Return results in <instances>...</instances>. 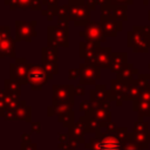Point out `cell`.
<instances>
[{"mask_svg":"<svg viewBox=\"0 0 150 150\" xmlns=\"http://www.w3.org/2000/svg\"><path fill=\"white\" fill-rule=\"evenodd\" d=\"M123 142L115 135V129L98 134L95 138L87 144V149L90 150H123Z\"/></svg>","mask_w":150,"mask_h":150,"instance_id":"cell-1","label":"cell"},{"mask_svg":"<svg viewBox=\"0 0 150 150\" xmlns=\"http://www.w3.org/2000/svg\"><path fill=\"white\" fill-rule=\"evenodd\" d=\"M70 8V20L74 22V26L86 27L90 22V9L87 6L84 0H69Z\"/></svg>","mask_w":150,"mask_h":150,"instance_id":"cell-2","label":"cell"},{"mask_svg":"<svg viewBox=\"0 0 150 150\" xmlns=\"http://www.w3.org/2000/svg\"><path fill=\"white\" fill-rule=\"evenodd\" d=\"M53 77L47 74L42 63H28V73H27V83L33 90H41L42 87L47 83V81Z\"/></svg>","mask_w":150,"mask_h":150,"instance_id":"cell-3","label":"cell"},{"mask_svg":"<svg viewBox=\"0 0 150 150\" xmlns=\"http://www.w3.org/2000/svg\"><path fill=\"white\" fill-rule=\"evenodd\" d=\"M128 46L132 49L134 53H148L150 49L146 35L142 26H135L131 30L128 32Z\"/></svg>","mask_w":150,"mask_h":150,"instance_id":"cell-4","label":"cell"},{"mask_svg":"<svg viewBox=\"0 0 150 150\" xmlns=\"http://www.w3.org/2000/svg\"><path fill=\"white\" fill-rule=\"evenodd\" d=\"M28 63L26 57H15V61L9 63V79L16 81L21 86L27 83Z\"/></svg>","mask_w":150,"mask_h":150,"instance_id":"cell-5","label":"cell"},{"mask_svg":"<svg viewBox=\"0 0 150 150\" xmlns=\"http://www.w3.org/2000/svg\"><path fill=\"white\" fill-rule=\"evenodd\" d=\"M36 21H15V41H28L30 42L34 36H36Z\"/></svg>","mask_w":150,"mask_h":150,"instance_id":"cell-6","label":"cell"},{"mask_svg":"<svg viewBox=\"0 0 150 150\" xmlns=\"http://www.w3.org/2000/svg\"><path fill=\"white\" fill-rule=\"evenodd\" d=\"M79 35L84 38V41H88V42L102 43V42H105L107 40V36L103 33L100 22H96V21H90L84 27V29L79 33Z\"/></svg>","mask_w":150,"mask_h":150,"instance_id":"cell-7","label":"cell"},{"mask_svg":"<svg viewBox=\"0 0 150 150\" xmlns=\"http://www.w3.org/2000/svg\"><path fill=\"white\" fill-rule=\"evenodd\" d=\"M69 27L49 26L47 27V41H54L59 46L68 48L69 47Z\"/></svg>","mask_w":150,"mask_h":150,"instance_id":"cell-8","label":"cell"},{"mask_svg":"<svg viewBox=\"0 0 150 150\" xmlns=\"http://www.w3.org/2000/svg\"><path fill=\"white\" fill-rule=\"evenodd\" d=\"M80 84H95L101 77V68L94 64L81 63L80 67Z\"/></svg>","mask_w":150,"mask_h":150,"instance_id":"cell-9","label":"cell"},{"mask_svg":"<svg viewBox=\"0 0 150 150\" xmlns=\"http://www.w3.org/2000/svg\"><path fill=\"white\" fill-rule=\"evenodd\" d=\"M100 49H101V43L88 42V41H81L79 43L80 57L84 59V63H87V64L94 63V59Z\"/></svg>","mask_w":150,"mask_h":150,"instance_id":"cell-10","label":"cell"},{"mask_svg":"<svg viewBox=\"0 0 150 150\" xmlns=\"http://www.w3.org/2000/svg\"><path fill=\"white\" fill-rule=\"evenodd\" d=\"M74 86L71 84H54L53 86V102L74 101Z\"/></svg>","mask_w":150,"mask_h":150,"instance_id":"cell-11","label":"cell"},{"mask_svg":"<svg viewBox=\"0 0 150 150\" xmlns=\"http://www.w3.org/2000/svg\"><path fill=\"white\" fill-rule=\"evenodd\" d=\"M100 25H101L102 30L105 34V36H116L117 33L123 29V22L118 21L116 19H112V18L101 16Z\"/></svg>","mask_w":150,"mask_h":150,"instance_id":"cell-12","label":"cell"},{"mask_svg":"<svg viewBox=\"0 0 150 150\" xmlns=\"http://www.w3.org/2000/svg\"><path fill=\"white\" fill-rule=\"evenodd\" d=\"M111 54L112 50L110 47H104L98 50L94 59V66H97L98 68H110V61H111Z\"/></svg>","mask_w":150,"mask_h":150,"instance_id":"cell-13","label":"cell"},{"mask_svg":"<svg viewBox=\"0 0 150 150\" xmlns=\"http://www.w3.org/2000/svg\"><path fill=\"white\" fill-rule=\"evenodd\" d=\"M128 63V53L124 52H116L111 54V61H110V70L115 74H118L120 70L124 67V64Z\"/></svg>","mask_w":150,"mask_h":150,"instance_id":"cell-14","label":"cell"},{"mask_svg":"<svg viewBox=\"0 0 150 150\" xmlns=\"http://www.w3.org/2000/svg\"><path fill=\"white\" fill-rule=\"evenodd\" d=\"M137 73H138V69L135 68L134 64L127 63V64H124V67L120 70V73L117 74V77H116V79L128 84V83H130V82H132V81L136 80Z\"/></svg>","mask_w":150,"mask_h":150,"instance_id":"cell-15","label":"cell"},{"mask_svg":"<svg viewBox=\"0 0 150 150\" xmlns=\"http://www.w3.org/2000/svg\"><path fill=\"white\" fill-rule=\"evenodd\" d=\"M15 57V39L11 35L0 41V59Z\"/></svg>","mask_w":150,"mask_h":150,"instance_id":"cell-16","label":"cell"},{"mask_svg":"<svg viewBox=\"0 0 150 150\" xmlns=\"http://www.w3.org/2000/svg\"><path fill=\"white\" fill-rule=\"evenodd\" d=\"M74 101H66V102H53L52 105L48 107V116H53L55 114L61 115L68 111H71Z\"/></svg>","mask_w":150,"mask_h":150,"instance_id":"cell-17","label":"cell"},{"mask_svg":"<svg viewBox=\"0 0 150 150\" xmlns=\"http://www.w3.org/2000/svg\"><path fill=\"white\" fill-rule=\"evenodd\" d=\"M109 4H110V14H109V18L116 19V20L122 21V22L128 20V15H127L128 6H124V5H112L110 1H109Z\"/></svg>","mask_w":150,"mask_h":150,"instance_id":"cell-18","label":"cell"},{"mask_svg":"<svg viewBox=\"0 0 150 150\" xmlns=\"http://www.w3.org/2000/svg\"><path fill=\"white\" fill-rule=\"evenodd\" d=\"M139 95H141V88L137 86L136 83V80L128 83L127 86V90L124 93V95L122 96V100L123 101H135V100H138L139 98Z\"/></svg>","mask_w":150,"mask_h":150,"instance_id":"cell-19","label":"cell"},{"mask_svg":"<svg viewBox=\"0 0 150 150\" xmlns=\"http://www.w3.org/2000/svg\"><path fill=\"white\" fill-rule=\"evenodd\" d=\"M132 109L138 114V118H143L146 116H150V102L142 101V100H135L132 102Z\"/></svg>","mask_w":150,"mask_h":150,"instance_id":"cell-20","label":"cell"},{"mask_svg":"<svg viewBox=\"0 0 150 150\" xmlns=\"http://www.w3.org/2000/svg\"><path fill=\"white\" fill-rule=\"evenodd\" d=\"M90 114L100 123H105V122L111 121L110 120L111 114H110L109 109H105L103 107H93V110L90 111Z\"/></svg>","mask_w":150,"mask_h":150,"instance_id":"cell-21","label":"cell"},{"mask_svg":"<svg viewBox=\"0 0 150 150\" xmlns=\"http://www.w3.org/2000/svg\"><path fill=\"white\" fill-rule=\"evenodd\" d=\"M107 87L104 84H96L94 89L90 90V101L101 102L107 101Z\"/></svg>","mask_w":150,"mask_h":150,"instance_id":"cell-22","label":"cell"},{"mask_svg":"<svg viewBox=\"0 0 150 150\" xmlns=\"http://www.w3.org/2000/svg\"><path fill=\"white\" fill-rule=\"evenodd\" d=\"M30 111H32L30 105H28L26 101H21L20 105L15 110L16 120H22V121H26V122H30V117H32Z\"/></svg>","mask_w":150,"mask_h":150,"instance_id":"cell-23","label":"cell"},{"mask_svg":"<svg viewBox=\"0 0 150 150\" xmlns=\"http://www.w3.org/2000/svg\"><path fill=\"white\" fill-rule=\"evenodd\" d=\"M86 132V125L84 123L80 120L77 123L73 124L70 128H69V135H70V138L71 139H76V141H83V135Z\"/></svg>","mask_w":150,"mask_h":150,"instance_id":"cell-24","label":"cell"},{"mask_svg":"<svg viewBox=\"0 0 150 150\" xmlns=\"http://www.w3.org/2000/svg\"><path fill=\"white\" fill-rule=\"evenodd\" d=\"M59 50L49 48V47H43L41 50V63H47V62H54L57 63L59 56H57Z\"/></svg>","mask_w":150,"mask_h":150,"instance_id":"cell-25","label":"cell"},{"mask_svg":"<svg viewBox=\"0 0 150 150\" xmlns=\"http://www.w3.org/2000/svg\"><path fill=\"white\" fill-rule=\"evenodd\" d=\"M4 90L7 94L20 97V95H21V84L18 83L16 81L11 80V79H6L4 81Z\"/></svg>","mask_w":150,"mask_h":150,"instance_id":"cell-26","label":"cell"},{"mask_svg":"<svg viewBox=\"0 0 150 150\" xmlns=\"http://www.w3.org/2000/svg\"><path fill=\"white\" fill-rule=\"evenodd\" d=\"M33 0H5V5L9 6L11 11L15 9H30Z\"/></svg>","mask_w":150,"mask_h":150,"instance_id":"cell-27","label":"cell"},{"mask_svg":"<svg viewBox=\"0 0 150 150\" xmlns=\"http://www.w3.org/2000/svg\"><path fill=\"white\" fill-rule=\"evenodd\" d=\"M56 16H57V20H61V21H64V22H69L70 21V8H69V5L66 4V5L59 6L57 9H56Z\"/></svg>","mask_w":150,"mask_h":150,"instance_id":"cell-28","label":"cell"},{"mask_svg":"<svg viewBox=\"0 0 150 150\" xmlns=\"http://www.w3.org/2000/svg\"><path fill=\"white\" fill-rule=\"evenodd\" d=\"M132 139L137 142L143 149H148L150 145V132L146 134H132Z\"/></svg>","mask_w":150,"mask_h":150,"instance_id":"cell-29","label":"cell"},{"mask_svg":"<svg viewBox=\"0 0 150 150\" xmlns=\"http://www.w3.org/2000/svg\"><path fill=\"white\" fill-rule=\"evenodd\" d=\"M149 132V123L145 122L143 118H138L137 122L134 124L132 134H146Z\"/></svg>","mask_w":150,"mask_h":150,"instance_id":"cell-30","label":"cell"},{"mask_svg":"<svg viewBox=\"0 0 150 150\" xmlns=\"http://www.w3.org/2000/svg\"><path fill=\"white\" fill-rule=\"evenodd\" d=\"M57 120L59 122H62V124L64 127H71L74 123V115H73V111H68L66 114H61V115H57Z\"/></svg>","mask_w":150,"mask_h":150,"instance_id":"cell-31","label":"cell"},{"mask_svg":"<svg viewBox=\"0 0 150 150\" xmlns=\"http://www.w3.org/2000/svg\"><path fill=\"white\" fill-rule=\"evenodd\" d=\"M136 83L137 86L141 88V90L148 88L150 86V75H145V74H138L136 77Z\"/></svg>","mask_w":150,"mask_h":150,"instance_id":"cell-32","label":"cell"},{"mask_svg":"<svg viewBox=\"0 0 150 150\" xmlns=\"http://www.w3.org/2000/svg\"><path fill=\"white\" fill-rule=\"evenodd\" d=\"M42 66H43L45 70L47 71V74H48L49 76H52V77L59 73V66H57V63L47 62V63H42Z\"/></svg>","mask_w":150,"mask_h":150,"instance_id":"cell-33","label":"cell"},{"mask_svg":"<svg viewBox=\"0 0 150 150\" xmlns=\"http://www.w3.org/2000/svg\"><path fill=\"white\" fill-rule=\"evenodd\" d=\"M123 150H144L137 142H135L134 139H132V137L130 138V139H128V141H125L124 142V144H123Z\"/></svg>","mask_w":150,"mask_h":150,"instance_id":"cell-34","label":"cell"},{"mask_svg":"<svg viewBox=\"0 0 150 150\" xmlns=\"http://www.w3.org/2000/svg\"><path fill=\"white\" fill-rule=\"evenodd\" d=\"M56 9H57V8L47 7V9H42L41 13H42V15L47 16V20H48V21H52V20L54 19V16L56 15Z\"/></svg>","mask_w":150,"mask_h":150,"instance_id":"cell-35","label":"cell"},{"mask_svg":"<svg viewBox=\"0 0 150 150\" xmlns=\"http://www.w3.org/2000/svg\"><path fill=\"white\" fill-rule=\"evenodd\" d=\"M80 110L81 111H84L86 114H88V112H90L91 110H93V103H91V101L89 100H84V101H82L81 103H80Z\"/></svg>","mask_w":150,"mask_h":150,"instance_id":"cell-36","label":"cell"},{"mask_svg":"<svg viewBox=\"0 0 150 150\" xmlns=\"http://www.w3.org/2000/svg\"><path fill=\"white\" fill-rule=\"evenodd\" d=\"M0 115H1L5 120H16L15 110H12V109H8V108H6L2 112H0Z\"/></svg>","mask_w":150,"mask_h":150,"instance_id":"cell-37","label":"cell"},{"mask_svg":"<svg viewBox=\"0 0 150 150\" xmlns=\"http://www.w3.org/2000/svg\"><path fill=\"white\" fill-rule=\"evenodd\" d=\"M11 35V28L8 26H0V41Z\"/></svg>","mask_w":150,"mask_h":150,"instance_id":"cell-38","label":"cell"},{"mask_svg":"<svg viewBox=\"0 0 150 150\" xmlns=\"http://www.w3.org/2000/svg\"><path fill=\"white\" fill-rule=\"evenodd\" d=\"M139 100L142 101H146L150 102V86L143 90H141V95H139Z\"/></svg>","mask_w":150,"mask_h":150,"instance_id":"cell-39","label":"cell"},{"mask_svg":"<svg viewBox=\"0 0 150 150\" xmlns=\"http://www.w3.org/2000/svg\"><path fill=\"white\" fill-rule=\"evenodd\" d=\"M77 77H80V69L79 68H71V69H69V71H68V79L69 80H75V79H77Z\"/></svg>","mask_w":150,"mask_h":150,"instance_id":"cell-40","label":"cell"},{"mask_svg":"<svg viewBox=\"0 0 150 150\" xmlns=\"http://www.w3.org/2000/svg\"><path fill=\"white\" fill-rule=\"evenodd\" d=\"M84 93H86V87H84L83 84H77V86H75V88H74V95L82 96V95H84Z\"/></svg>","mask_w":150,"mask_h":150,"instance_id":"cell-41","label":"cell"},{"mask_svg":"<svg viewBox=\"0 0 150 150\" xmlns=\"http://www.w3.org/2000/svg\"><path fill=\"white\" fill-rule=\"evenodd\" d=\"M30 9L32 11H42V0H33L32 5H30Z\"/></svg>","mask_w":150,"mask_h":150,"instance_id":"cell-42","label":"cell"},{"mask_svg":"<svg viewBox=\"0 0 150 150\" xmlns=\"http://www.w3.org/2000/svg\"><path fill=\"white\" fill-rule=\"evenodd\" d=\"M112 5H124V6H128V5H131L132 4V0H109Z\"/></svg>","mask_w":150,"mask_h":150,"instance_id":"cell-43","label":"cell"},{"mask_svg":"<svg viewBox=\"0 0 150 150\" xmlns=\"http://www.w3.org/2000/svg\"><path fill=\"white\" fill-rule=\"evenodd\" d=\"M47 7H50V8H57L59 5H57V0H47Z\"/></svg>","mask_w":150,"mask_h":150,"instance_id":"cell-44","label":"cell"},{"mask_svg":"<svg viewBox=\"0 0 150 150\" xmlns=\"http://www.w3.org/2000/svg\"><path fill=\"white\" fill-rule=\"evenodd\" d=\"M84 1H86L87 6L89 7V9H90V11L96 8V2H95V0H84Z\"/></svg>","mask_w":150,"mask_h":150,"instance_id":"cell-45","label":"cell"},{"mask_svg":"<svg viewBox=\"0 0 150 150\" xmlns=\"http://www.w3.org/2000/svg\"><path fill=\"white\" fill-rule=\"evenodd\" d=\"M143 30L146 35V39H148V42H149V46H150V26H145L143 27Z\"/></svg>","mask_w":150,"mask_h":150,"instance_id":"cell-46","label":"cell"},{"mask_svg":"<svg viewBox=\"0 0 150 150\" xmlns=\"http://www.w3.org/2000/svg\"><path fill=\"white\" fill-rule=\"evenodd\" d=\"M32 129H33V131H40V123L39 122H33L32 123Z\"/></svg>","mask_w":150,"mask_h":150,"instance_id":"cell-47","label":"cell"},{"mask_svg":"<svg viewBox=\"0 0 150 150\" xmlns=\"http://www.w3.org/2000/svg\"><path fill=\"white\" fill-rule=\"evenodd\" d=\"M22 141H23V143H28L29 141H30V137H29V134H22Z\"/></svg>","mask_w":150,"mask_h":150,"instance_id":"cell-48","label":"cell"},{"mask_svg":"<svg viewBox=\"0 0 150 150\" xmlns=\"http://www.w3.org/2000/svg\"><path fill=\"white\" fill-rule=\"evenodd\" d=\"M108 0H95V2H96V6H102V5H104L105 2H107Z\"/></svg>","mask_w":150,"mask_h":150,"instance_id":"cell-49","label":"cell"},{"mask_svg":"<svg viewBox=\"0 0 150 150\" xmlns=\"http://www.w3.org/2000/svg\"><path fill=\"white\" fill-rule=\"evenodd\" d=\"M59 141H67V135H62V134H60Z\"/></svg>","mask_w":150,"mask_h":150,"instance_id":"cell-50","label":"cell"},{"mask_svg":"<svg viewBox=\"0 0 150 150\" xmlns=\"http://www.w3.org/2000/svg\"><path fill=\"white\" fill-rule=\"evenodd\" d=\"M143 4H144V5H148V4H149V0H143Z\"/></svg>","mask_w":150,"mask_h":150,"instance_id":"cell-51","label":"cell"},{"mask_svg":"<svg viewBox=\"0 0 150 150\" xmlns=\"http://www.w3.org/2000/svg\"><path fill=\"white\" fill-rule=\"evenodd\" d=\"M148 19H149V20H150V11H149V12H148Z\"/></svg>","mask_w":150,"mask_h":150,"instance_id":"cell-52","label":"cell"},{"mask_svg":"<svg viewBox=\"0 0 150 150\" xmlns=\"http://www.w3.org/2000/svg\"><path fill=\"white\" fill-rule=\"evenodd\" d=\"M149 69H150V63H149Z\"/></svg>","mask_w":150,"mask_h":150,"instance_id":"cell-53","label":"cell"}]
</instances>
